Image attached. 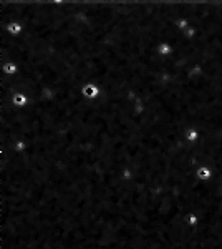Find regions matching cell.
<instances>
[{
  "instance_id": "cell-1",
  "label": "cell",
  "mask_w": 222,
  "mask_h": 249,
  "mask_svg": "<svg viewBox=\"0 0 222 249\" xmlns=\"http://www.w3.org/2000/svg\"><path fill=\"white\" fill-rule=\"evenodd\" d=\"M81 95L88 100H95V98L100 97V88L96 87L95 83H86V85L81 87Z\"/></svg>"
},
{
  "instance_id": "cell-3",
  "label": "cell",
  "mask_w": 222,
  "mask_h": 249,
  "mask_svg": "<svg viewBox=\"0 0 222 249\" xmlns=\"http://www.w3.org/2000/svg\"><path fill=\"white\" fill-rule=\"evenodd\" d=\"M184 136H186L187 143H191V145H196V143L201 140V133H199V130L194 128V126H189V128H187L186 133H184Z\"/></svg>"
},
{
  "instance_id": "cell-2",
  "label": "cell",
  "mask_w": 222,
  "mask_h": 249,
  "mask_svg": "<svg viewBox=\"0 0 222 249\" xmlns=\"http://www.w3.org/2000/svg\"><path fill=\"white\" fill-rule=\"evenodd\" d=\"M197 179L202 181V183H207V181H211V178L214 176V173H212V170L209 168L207 165H202L199 170H197Z\"/></svg>"
}]
</instances>
